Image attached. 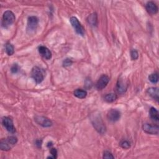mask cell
<instances>
[{"instance_id": "obj_3", "label": "cell", "mask_w": 159, "mask_h": 159, "mask_svg": "<svg viewBox=\"0 0 159 159\" xmlns=\"http://www.w3.org/2000/svg\"><path fill=\"white\" fill-rule=\"evenodd\" d=\"M129 85V82L128 79L125 76L121 75L118 78L116 83V90L117 93L120 95L125 93L128 89Z\"/></svg>"}, {"instance_id": "obj_2", "label": "cell", "mask_w": 159, "mask_h": 159, "mask_svg": "<svg viewBox=\"0 0 159 159\" xmlns=\"http://www.w3.org/2000/svg\"><path fill=\"white\" fill-rule=\"evenodd\" d=\"M45 77V70L39 67H34L31 70V77L37 84L41 83Z\"/></svg>"}, {"instance_id": "obj_20", "label": "cell", "mask_w": 159, "mask_h": 159, "mask_svg": "<svg viewBox=\"0 0 159 159\" xmlns=\"http://www.w3.org/2000/svg\"><path fill=\"white\" fill-rule=\"evenodd\" d=\"M5 50H6V54L8 56H13L14 53V46L10 43H7L5 45Z\"/></svg>"}, {"instance_id": "obj_28", "label": "cell", "mask_w": 159, "mask_h": 159, "mask_svg": "<svg viewBox=\"0 0 159 159\" xmlns=\"http://www.w3.org/2000/svg\"><path fill=\"white\" fill-rule=\"evenodd\" d=\"M103 158H114V156L109 151H105L103 154Z\"/></svg>"}, {"instance_id": "obj_4", "label": "cell", "mask_w": 159, "mask_h": 159, "mask_svg": "<svg viewBox=\"0 0 159 159\" xmlns=\"http://www.w3.org/2000/svg\"><path fill=\"white\" fill-rule=\"evenodd\" d=\"M39 21L37 16H32L28 17L26 31L29 34H32L36 32L39 25Z\"/></svg>"}, {"instance_id": "obj_19", "label": "cell", "mask_w": 159, "mask_h": 159, "mask_svg": "<svg viewBox=\"0 0 159 159\" xmlns=\"http://www.w3.org/2000/svg\"><path fill=\"white\" fill-rule=\"evenodd\" d=\"M117 95L114 93L107 94L104 97V101H107V103H113L117 99Z\"/></svg>"}, {"instance_id": "obj_23", "label": "cell", "mask_w": 159, "mask_h": 159, "mask_svg": "<svg viewBox=\"0 0 159 159\" xmlns=\"http://www.w3.org/2000/svg\"><path fill=\"white\" fill-rule=\"evenodd\" d=\"M50 153L51 154V156L50 157H48L47 158H57V150L56 148H50Z\"/></svg>"}, {"instance_id": "obj_25", "label": "cell", "mask_w": 159, "mask_h": 159, "mask_svg": "<svg viewBox=\"0 0 159 159\" xmlns=\"http://www.w3.org/2000/svg\"><path fill=\"white\" fill-rule=\"evenodd\" d=\"M131 57L132 60H136L139 58V53L137 50L132 49L131 51Z\"/></svg>"}, {"instance_id": "obj_15", "label": "cell", "mask_w": 159, "mask_h": 159, "mask_svg": "<svg viewBox=\"0 0 159 159\" xmlns=\"http://www.w3.org/2000/svg\"><path fill=\"white\" fill-rule=\"evenodd\" d=\"M147 94L154 99L158 101V88L157 87L149 88L147 90Z\"/></svg>"}, {"instance_id": "obj_12", "label": "cell", "mask_w": 159, "mask_h": 159, "mask_svg": "<svg viewBox=\"0 0 159 159\" xmlns=\"http://www.w3.org/2000/svg\"><path fill=\"white\" fill-rule=\"evenodd\" d=\"M38 52L39 53V54L46 60H50L52 57L51 51L45 46L44 45L39 46L38 47Z\"/></svg>"}, {"instance_id": "obj_16", "label": "cell", "mask_w": 159, "mask_h": 159, "mask_svg": "<svg viewBox=\"0 0 159 159\" xmlns=\"http://www.w3.org/2000/svg\"><path fill=\"white\" fill-rule=\"evenodd\" d=\"M88 23L92 26H96L98 25V16L96 13H92L88 16L87 19Z\"/></svg>"}, {"instance_id": "obj_5", "label": "cell", "mask_w": 159, "mask_h": 159, "mask_svg": "<svg viewBox=\"0 0 159 159\" xmlns=\"http://www.w3.org/2000/svg\"><path fill=\"white\" fill-rule=\"evenodd\" d=\"M16 20V16L11 11H6L4 13L2 19V26L5 28L12 25Z\"/></svg>"}, {"instance_id": "obj_17", "label": "cell", "mask_w": 159, "mask_h": 159, "mask_svg": "<svg viewBox=\"0 0 159 159\" xmlns=\"http://www.w3.org/2000/svg\"><path fill=\"white\" fill-rule=\"evenodd\" d=\"M87 92L83 89H77L74 91V95L75 97L79 99H84L87 96Z\"/></svg>"}, {"instance_id": "obj_8", "label": "cell", "mask_w": 159, "mask_h": 159, "mask_svg": "<svg viewBox=\"0 0 159 159\" xmlns=\"http://www.w3.org/2000/svg\"><path fill=\"white\" fill-rule=\"evenodd\" d=\"M34 120L38 125L43 128H50L52 126V121L44 116H37L34 117Z\"/></svg>"}, {"instance_id": "obj_22", "label": "cell", "mask_w": 159, "mask_h": 159, "mask_svg": "<svg viewBox=\"0 0 159 159\" xmlns=\"http://www.w3.org/2000/svg\"><path fill=\"white\" fill-rule=\"evenodd\" d=\"M149 80L153 84H156L158 81V75L157 73H154L149 76Z\"/></svg>"}, {"instance_id": "obj_6", "label": "cell", "mask_w": 159, "mask_h": 159, "mask_svg": "<svg viewBox=\"0 0 159 159\" xmlns=\"http://www.w3.org/2000/svg\"><path fill=\"white\" fill-rule=\"evenodd\" d=\"M70 23H71L72 27H74L75 32L80 35V36H84L85 35V28L81 25V23L79 21V20L76 17L73 16L71 17L70 19Z\"/></svg>"}, {"instance_id": "obj_10", "label": "cell", "mask_w": 159, "mask_h": 159, "mask_svg": "<svg viewBox=\"0 0 159 159\" xmlns=\"http://www.w3.org/2000/svg\"><path fill=\"white\" fill-rule=\"evenodd\" d=\"M110 77L107 75H102L96 84V88L98 90H102L107 87L110 82Z\"/></svg>"}, {"instance_id": "obj_11", "label": "cell", "mask_w": 159, "mask_h": 159, "mask_svg": "<svg viewBox=\"0 0 159 159\" xmlns=\"http://www.w3.org/2000/svg\"><path fill=\"white\" fill-rule=\"evenodd\" d=\"M121 112L116 109H112L108 111L107 117L109 121L111 122H116L121 118Z\"/></svg>"}, {"instance_id": "obj_18", "label": "cell", "mask_w": 159, "mask_h": 159, "mask_svg": "<svg viewBox=\"0 0 159 159\" xmlns=\"http://www.w3.org/2000/svg\"><path fill=\"white\" fill-rule=\"evenodd\" d=\"M149 115H150V118L155 121H157L158 122L159 121V116H158V110L155 108L154 107H152L150 108V111H149Z\"/></svg>"}, {"instance_id": "obj_13", "label": "cell", "mask_w": 159, "mask_h": 159, "mask_svg": "<svg viewBox=\"0 0 159 159\" xmlns=\"http://www.w3.org/2000/svg\"><path fill=\"white\" fill-rule=\"evenodd\" d=\"M146 9L148 13L152 15L156 14L158 11V8L157 5L153 2H147L146 5Z\"/></svg>"}, {"instance_id": "obj_14", "label": "cell", "mask_w": 159, "mask_h": 159, "mask_svg": "<svg viewBox=\"0 0 159 159\" xmlns=\"http://www.w3.org/2000/svg\"><path fill=\"white\" fill-rule=\"evenodd\" d=\"M13 146L9 143V141L8 139H2L1 142H0V149L3 151H8L11 149Z\"/></svg>"}, {"instance_id": "obj_1", "label": "cell", "mask_w": 159, "mask_h": 159, "mask_svg": "<svg viewBox=\"0 0 159 159\" xmlns=\"http://www.w3.org/2000/svg\"><path fill=\"white\" fill-rule=\"evenodd\" d=\"M91 121L94 128L101 134H103L107 131V128L104 125V123L99 114H93L91 118Z\"/></svg>"}, {"instance_id": "obj_26", "label": "cell", "mask_w": 159, "mask_h": 159, "mask_svg": "<svg viewBox=\"0 0 159 159\" xmlns=\"http://www.w3.org/2000/svg\"><path fill=\"white\" fill-rule=\"evenodd\" d=\"M8 140L9 141V143L14 146L15 144H17V138L14 136H9L8 138Z\"/></svg>"}, {"instance_id": "obj_21", "label": "cell", "mask_w": 159, "mask_h": 159, "mask_svg": "<svg viewBox=\"0 0 159 159\" xmlns=\"http://www.w3.org/2000/svg\"><path fill=\"white\" fill-rule=\"evenodd\" d=\"M120 146L124 149H129L131 147V143L128 140H122L119 143Z\"/></svg>"}, {"instance_id": "obj_29", "label": "cell", "mask_w": 159, "mask_h": 159, "mask_svg": "<svg viewBox=\"0 0 159 159\" xmlns=\"http://www.w3.org/2000/svg\"><path fill=\"white\" fill-rule=\"evenodd\" d=\"M36 147L38 148H41L42 144V140L41 139H38L36 140V143H35Z\"/></svg>"}, {"instance_id": "obj_24", "label": "cell", "mask_w": 159, "mask_h": 159, "mask_svg": "<svg viewBox=\"0 0 159 159\" xmlns=\"http://www.w3.org/2000/svg\"><path fill=\"white\" fill-rule=\"evenodd\" d=\"M20 67L17 63L13 64L11 68V72L14 74L18 73L20 72Z\"/></svg>"}, {"instance_id": "obj_9", "label": "cell", "mask_w": 159, "mask_h": 159, "mask_svg": "<svg viewBox=\"0 0 159 159\" xmlns=\"http://www.w3.org/2000/svg\"><path fill=\"white\" fill-rule=\"evenodd\" d=\"M2 124L9 132L12 134L16 132V128L14 126L13 121L9 117H3L2 119Z\"/></svg>"}, {"instance_id": "obj_27", "label": "cell", "mask_w": 159, "mask_h": 159, "mask_svg": "<svg viewBox=\"0 0 159 159\" xmlns=\"http://www.w3.org/2000/svg\"><path fill=\"white\" fill-rule=\"evenodd\" d=\"M72 63H73V62L71 59H66L63 62V66L64 67H68L71 66L72 65Z\"/></svg>"}, {"instance_id": "obj_7", "label": "cell", "mask_w": 159, "mask_h": 159, "mask_svg": "<svg viewBox=\"0 0 159 159\" xmlns=\"http://www.w3.org/2000/svg\"><path fill=\"white\" fill-rule=\"evenodd\" d=\"M143 131L150 135H158L159 132V128L158 125H154L149 123H144L143 125Z\"/></svg>"}, {"instance_id": "obj_30", "label": "cell", "mask_w": 159, "mask_h": 159, "mask_svg": "<svg viewBox=\"0 0 159 159\" xmlns=\"http://www.w3.org/2000/svg\"><path fill=\"white\" fill-rule=\"evenodd\" d=\"M53 143L52 142H51V141H50V142H49L48 143H47V147H49V148H52V147L53 146Z\"/></svg>"}]
</instances>
